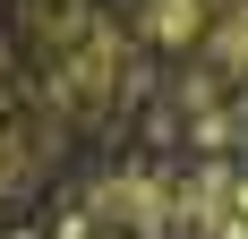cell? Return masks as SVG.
I'll use <instances>...</instances> for the list:
<instances>
[{"mask_svg":"<svg viewBox=\"0 0 248 239\" xmlns=\"http://www.w3.org/2000/svg\"><path fill=\"white\" fill-rule=\"evenodd\" d=\"M128 34L146 51H205L214 0H128Z\"/></svg>","mask_w":248,"mask_h":239,"instance_id":"1","label":"cell"}]
</instances>
